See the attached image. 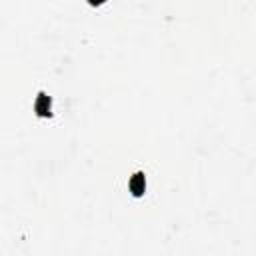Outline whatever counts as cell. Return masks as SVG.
<instances>
[{"label": "cell", "mask_w": 256, "mask_h": 256, "mask_svg": "<svg viewBox=\"0 0 256 256\" xmlns=\"http://www.w3.org/2000/svg\"><path fill=\"white\" fill-rule=\"evenodd\" d=\"M34 110H36L38 116H50V98L44 92L38 94L36 104H34Z\"/></svg>", "instance_id": "cell-2"}, {"label": "cell", "mask_w": 256, "mask_h": 256, "mask_svg": "<svg viewBox=\"0 0 256 256\" xmlns=\"http://www.w3.org/2000/svg\"><path fill=\"white\" fill-rule=\"evenodd\" d=\"M88 2H90V4H102L104 0H88Z\"/></svg>", "instance_id": "cell-3"}, {"label": "cell", "mask_w": 256, "mask_h": 256, "mask_svg": "<svg viewBox=\"0 0 256 256\" xmlns=\"http://www.w3.org/2000/svg\"><path fill=\"white\" fill-rule=\"evenodd\" d=\"M128 186H130V192H132L134 196H142V194H144V190H146L144 174H142V172H136V174L130 178V182H128Z\"/></svg>", "instance_id": "cell-1"}]
</instances>
